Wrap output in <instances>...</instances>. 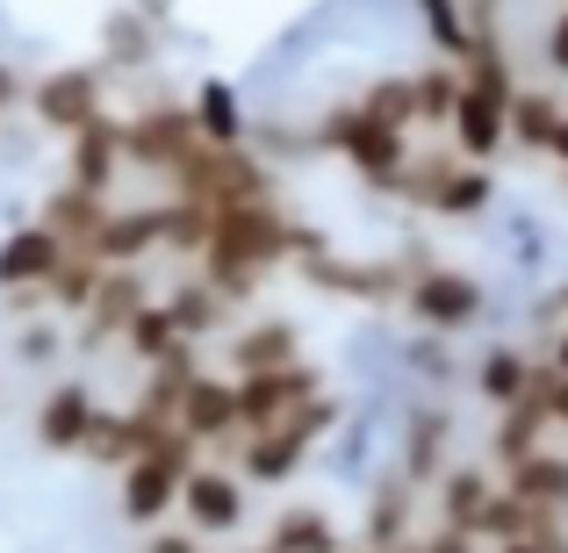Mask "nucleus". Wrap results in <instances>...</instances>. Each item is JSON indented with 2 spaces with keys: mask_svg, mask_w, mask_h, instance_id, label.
Here are the masks:
<instances>
[{
  "mask_svg": "<svg viewBox=\"0 0 568 553\" xmlns=\"http://www.w3.org/2000/svg\"><path fill=\"white\" fill-rule=\"evenodd\" d=\"M187 474H194V446L181 439V431H173V439L159 446L152 460L123 468V518H130V525H159V518L181 503Z\"/></svg>",
  "mask_w": 568,
  "mask_h": 553,
  "instance_id": "obj_1",
  "label": "nucleus"
},
{
  "mask_svg": "<svg viewBox=\"0 0 568 553\" xmlns=\"http://www.w3.org/2000/svg\"><path fill=\"white\" fill-rule=\"evenodd\" d=\"M403 303H410V317H425L432 331H460V324H475V309H483V288L446 274V266H417Z\"/></svg>",
  "mask_w": 568,
  "mask_h": 553,
  "instance_id": "obj_2",
  "label": "nucleus"
},
{
  "mask_svg": "<svg viewBox=\"0 0 568 553\" xmlns=\"http://www.w3.org/2000/svg\"><path fill=\"white\" fill-rule=\"evenodd\" d=\"M37 115L51 130H65V137H87L101 123V80L94 72H51L37 86Z\"/></svg>",
  "mask_w": 568,
  "mask_h": 553,
  "instance_id": "obj_3",
  "label": "nucleus"
},
{
  "mask_svg": "<svg viewBox=\"0 0 568 553\" xmlns=\"http://www.w3.org/2000/svg\"><path fill=\"white\" fill-rule=\"evenodd\" d=\"M181 511L194 518V532L223 540V532L245 525V489H237L223 468H194V474H187V489H181Z\"/></svg>",
  "mask_w": 568,
  "mask_h": 553,
  "instance_id": "obj_4",
  "label": "nucleus"
},
{
  "mask_svg": "<svg viewBox=\"0 0 568 553\" xmlns=\"http://www.w3.org/2000/svg\"><path fill=\"white\" fill-rule=\"evenodd\" d=\"M72 245H58L51 231H22V237H8L0 245V288H51V274H58V259H65Z\"/></svg>",
  "mask_w": 568,
  "mask_h": 553,
  "instance_id": "obj_5",
  "label": "nucleus"
},
{
  "mask_svg": "<svg viewBox=\"0 0 568 553\" xmlns=\"http://www.w3.org/2000/svg\"><path fill=\"white\" fill-rule=\"evenodd\" d=\"M94 424H101V410L87 402V388H58V396H43V410H37V431H43V446H80L87 453V439H94Z\"/></svg>",
  "mask_w": 568,
  "mask_h": 553,
  "instance_id": "obj_6",
  "label": "nucleus"
},
{
  "mask_svg": "<svg viewBox=\"0 0 568 553\" xmlns=\"http://www.w3.org/2000/svg\"><path fill=\"white\" fill-rule=\"evenodd\" d=\"M231 360H237V381H245V373H281V367H295V331L274 317V324H260V331L237 338Z\"/></svg>",
  "mask_w": 568,
  "mask_h": 553,
  "instance_id": "obj_7",
  "label": "nucleus"
},
{
  "mask_svg": "<svg viewBox=\"0 0 568 553\" xmlns=\"http://www.w3.org/2000/svg\"><path fill=\"white\" fill-rule=\"evenodd\" d=\"M266 553H346V546H338L332 518H317V511H288V518L274 525V540H266Z\"/></svg>",
  "mask_w": 568,
  "mask_h": 553,
  "instance_id": "obj_8",
  "label": "nucleus"
},
{
  "mask_svg": "<svg viewBox=\"0 0 568 553\" xmlns=\"http://www.w3.org/2000/svg\"><path fill=\"white\" fill-rule=\"evenodd\" d=\"M194 123H202V137L223 144V152H237V144H245V123H237V101H231V86H223V80L202 86V101H194Z\"/></svg>",
  "mask_w": 568,
  "mask_h": 553,
  "instance_id": "obj_9",
  "label": "nucleus"
},
{
  "mask_svg": "<svg viewBox=\"0 0 568 553\" xmlns=\"http://www.w3.org/2000/svg\"><path fill=\"white\" fill-rule=\"evenodd\" d=\"M417 553H475V532H454V525H432L425 540H417Z\"/></svg>",
  "mask_w": 568,
  "mask_h": 553,
  "instance_id": "obj_10",
  "label": "nucleus"
},
{
  "mask_svg": "<svg viewBox=\"0 0 568 553\" xmlns=\"http://www.w3.org/2000/svg\"><path fill=\"white\" fill-rule=\"evenodd\" d=\"M109 51H115V58H144V51H152V29H144V22L109 29Z\"/></svg>",
  "mask_w": 568,
  "mask_h": 553,
  "instance_id": "obj_11",
  "label": "nucleus"
},
{
  "mask_svg": "<svg viewBox=\"0 0 568 553\" xmlns=\"http://www.w3.org/2000/svg\"><path fill=\"white\" fill-rule=\"evenodd\" d=\"M547 65H555V72H568V8L555 14V29H547Z\"/></svg>",
  "mask_w": 568,
  "mask_h": 553,
  "instance_id": "obj_12",
  "label": "nucleus"
},
{
  "mask_svg": "<svg viewBox=\"0 0 568 553\" xmlns=\"http://www.w3.org/2000/svg\"><path fill=\"white\" fill-rule=\"evenodd\" d=\"M8 101H14V72L0 65V109H8Z\"/></svg>",
  "mask_w": 568,
  "mask_h": 553,
  "instance_id": "obj_13",
  "label": "nucleus"
},
{
  "mask_svg": "<svg viewBox=\"0 0 568 553\" xmlns=\"http://www.w3.org/2000/svg\"><path fill=\"white\" fill-rule=\"evenodd\" d=\"M555 152H561V158H568V123H561V137H555Z\"/></svg>",
  "mask_w": 568,
  "mask_h": 553,
  "instance_id": "obj_14",
  "label": "nucleus"
},
{
  "mask_svg": "<svg viewBox=\"0 0 568 553\" xmlns=\"http://www.w3.org/2000/svg\"><path fill=\"white\" fill-rule=\"evenodd\" d=\"M555 367H561V373H568V338H561V352H555Z\"/></svg>",
  "mask_w": 568,
  "mask_h": 553,
  "instance_id": "obj_15",
  "label": "nucleus"
}]
</instances>
